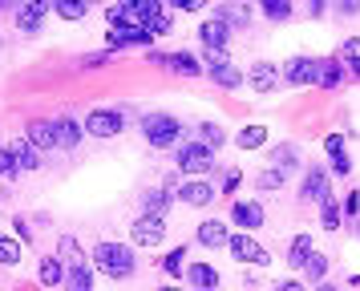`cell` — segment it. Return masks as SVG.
<instances>
[{
    "instance_id": "6da1fadb",
    "label": "cell",
    "mask_w": 360,
    "mask_h": 291,
    "mask_svg": "<svg viewBox=\"0 0 360 291\" xmlns=\"http://www.w3.org/2000/svg\"><path fill=\"white\" fill-rule=\"evenodd\" d=\"M94 267H98L105 279H130L134 275V251L126 242H98L94 247Z\"/></svg>"
},
{
    "instance_id": "7a4b0ae2",
    "label": "cell",
    "mask_w": 360,
    "mask_h": 291,
    "mask_svg": "<svg viewBox=\"0 0 360 291\" xmlns=\"http://www.w3.org/2000/svg\"><path fill=\"white\" fill-rule=\"evenodd\" d=\"M142 134H146V142L154 150H174L182 126H179V117H170V113H146L142 117Z\"/></svg>"
},
{
    "instance_id": "3957f363",
    "label": "cell",
    "mask_w": 360,
    "mask_h": 291,
    "mask_svg": "<svg viewBox=\"0 0 360 291\" xmlns=\"http://www.w3.org/2000/svg\"><path fill=\"white\" fill-rule=\"evenodd\" d=\"M227 247H231V255H235V263H251V267H267L271 263V255H267V247H263L255 235H231L227 239Z\"/></svg>"
},
{
    "instance_id": "277c9868",
    "label": "cell",
    "mask_w": 360,
    "mask_h": 291,
    "mask_svg": "<svg viewBox=\"0 0 360 291\" xmlns=\"http://www.w3.org/2000/svg\"><path fill=\"white\" fill-rule=\"evenodd\" d=\"M179 170L182 174H207L214 166V150H207L202 142H179Z\"/></svg>"
},
{
    "instance_id": "5b68a950",
    "label": "cell",
    "mask_w": 360,
    "mask_h": 291,
    "mask_svg": "<svg viewBox=\"0 0 360 291\" xmlns=\"http://www.w3.org/2000/svg\"><path fill=\"white\" fill-rule=\"evenodd\" d=\"M162 235H166V219H158V214H138L130 223V239L138 247H158Z\"/></svg>"
},
{
    "instance_id": "8992f818",
    "label": "cell",
    "mask_w": 360,
    "mask_h": 291,
    "mask_svg": "<svg viewBox=\"0 0 360 291\" xmlns=\"http://www.w3.org/2000/svg\"><path fill=\"white\" fill-rule=\"evenodd\" d=\"M263 202H255V198H239V202H231V223L239 226L243 235H251V231H259L263 226Z\"/></svg>"
},
{
    "instance_id": "52a82bcc",
    "label": "cell",
    "mask_w": 360,
    "mask_h": 291,
    "mask_svg": "<svg viewBox=\"0 0 360 291\" xmlns=\"http://www.w3.org/2000/svg\"><path fill=\"white\" fill-rule=\"evenodd\" d=\"M198 41H202V48H207V61H214L223 48H227V41H231V29L223 25V20H202L198 25Z\"/></svg>"
},
{
    "instance_id": "ba28073f",
    "label": "cell",
    "mask_w": 360,
    "mask_h": 291,
    "mask_svg": "<svg viewBox=\"0 0 360 291\" xmlns=\"http://www.w3.org/2000/svg\"><path fill=\"white\" fill-rule=\"evenodd\" d=\"M207 77L219 85V89H239L243 85V69L235 61H227V57H214V61H207V69H202Z\"/></svg>"
},
{
    "instance_id": "9c48e42d",
    "label": "cell",
    "mask_w": 360,
    "mask_h": 291,
    "mask_svg": "<svg viewBox=\"0 0 360 291\" xmlns=\"http://www.w3.org/2000/svg\"><path fill=\"white\" fill-rule=\"evenodd\" d=\"M344 81V65L336 57H316L311 61V85H320V89H336Z\"/></svg>"
},
{
    "instance_id": "30bf717a",
    "label": "cell",
    "mask_w": 360,
    "mask_h": 291,
    "mask_svg": "<svg viewBox=\"0 0 360 291\" xmlns=\"http://www.w3.org/2000/svg\"><path fill=\"white\" fill-rule=\"evenodd\" d=\"M85 134H94V138H114V134H122V113L117 110H94L85 117Z\"/></svg>"
},
{
    "instance_id": "8fae6325",
    "label": "cell",
    "mask_w": 360,
    "mask_h": 291,
    "mask_svg": "<svg viewBox=\"0 0 360 291\" xmlns=\"http://www.w3.org/2000/svg\"><path fill=\"white\" fill-rule=\"evenodd\" d=\"M247 85H251L255 93H271V89L279 85V65L255 61V65H251V73H247Z\"/></svg>"
},
{
    "instance_id": "7c38bea8",
    "label": "cell",
    "mask_w": 360,
    "mask_h": 291,
    "mask_svg": "<svg viewBox=\"0 0 360 291\" xmlns=\"http://www.w3.org/2000/svg\"><path fill=\"white\" fill-rule=\"evenodd\" d=\"M300 190H304V198H308V202H324V198H332L328 174L320 170V166H308V174H304V182H300Z\"/></svg>"
},
{
    "instance_id": "4fadbf2b",
    "label": "cell",
    "mask_w": 360,
    "mask_h": 291,
    "mask_svg": "<svg viewBox=\"0 0 360 291\" xmlns=\"http://www.w3.org/2000/svg\"><path fill=\"white\" fill-rule=\"evenodd\" d=\"M154 37H150L146 29H110L105 32V48L110 53H117V48H130V45H150Z\"/></svg>"
},
{
    "instance_id": "5bb4252c",
    "label": "cell",
    "mask_w": 360,
    "mask_h": 291,
    "mask_svg": "<svg viewBox=\"0 0 360 291\" xmlns=\"http://www.w3.org/2000/svg\"><path fill=\"white\" fill-rule=\"evenodd\" d=\"M25 142L33 146L37 154H45V150H57V134H53V122H29V129H25Z\"/></svg>"
},
{
    "instance_id": "9a60e30c",
    "label": "cell",
    "mask_w": 360,
    "mask_h": 291,
    "mask_svg": "<svg viewBox=\"0 0 360 291\" xmlns=\"http://www.w3.org/2000/svg\"><path fill=\"white\" fill-rule=\"evenodd\" d=\"M211 198H214V186H211V182H202V178L182 182V186H179V202H186V207H207Z\"/></svg>"
},
{
    "instance_id": "2e32d148",
    "label": "cell",
    "mask_w": 360,
    "mask_h": 291,
    "mask_svg": "<svg viewBox=\"0 0 360 291\" xmlns=\"http://www.w3.org/2000/svg\"><path fill=\"white\" fill-rule=\"evenodd\" d=\"M186 283L195 291H219V271H214L211 263H191L186 267Z\"/></svg>"
},
{
    "instance_id": "e0dca14e",
    "label": "cell",
    "mask_w": 360,
    "mask_h": 291,
    "mask_svg": "<svg viewBox=\"0 0 360 291\" xmlns=\"http://www.w3.org/2000/svg\"><path fill=\"white\" fill-rule=\"evenodd\" d=\"M45 13H49V0H33V4L17 8V29L20 32H37L41 20H45Z\"/></svg>"
},
{
    "instance_id": "ac0fdd59",
    "label": "cell",
    "mask_w": 360,
    "mask_h": 291,
    "mask_svg": "<svg viewBox=\"0 0 360 291\" xmlns=\"http://www.w3.org/2000/svg\"><path fill=\"white\" fill-rule=\"evenodd\" d=\"M279 81H288V85H311V57H292L279 69Z\"/></svg>"
},
{
    "instance_id": "d6986e66",
    "label": "cell",
    "mask_w": 360,
    "mask_h": 291,
    "mask_svg": "<svg viewBox=\"0 0 360 291\" xmlns=\"http://www.w3.org/2000/svg\"><path fill=\"white\" fill-rule=\"evenodd\" d=\"M53 134H57V150H73V146H82L85 129L77 126L73 117H57V122H53Z\"/></svg>"
},
{
    "instance_id": "ffe728a7",
    "label": "cell",
    "mask_w": 360,
    "mask_h": 291,
    "mask_svg": "<svg viewBox=\"0 0 360 291\" xmlns=\"http://www.w3.org/2000/svg\"><path fill=\"white\" fill-rule=\"evenodd\" d=\"M227 239H231V231H227V223H219V219H207V223H198V242L202 247H227Z\"/></svg>"
},
{
    "instance_id": "44dd1931",
    "label": "cell",
    "mask_w": 360,
    "mask_h": 291,
    "mask_svg": "<svg viewBox=\"0 0 360 291\" xmlns=\"http://www.w3.org/2000/svg\"><path fill=\"white\" fill-rule=\"evenodd\" d=\"M65 291H94V267L89 263H77V267H65V279H61Z\"/></svg>"
},
{
    "instance_id": "7402d4cb",
    "label": "cell",
    "mask_w": 360,
    "mask_h": 291,
    "mask_svg": "<svg viewBox=\"0 0 360 291\" xmlns=\"http://www.w3.org/2000/svg\"><path fill=\"white\" fill-rule=\"evenodd\" d=\"M8 154L17 158V166H20V170H41V166H45V162H41V154H37L33 146L25 142V138H13V146H8Z\"/></svg>"
},
{
    "instance_id": "603a6c76",
    "label": "cell",
    "mask_w": 360,
    "mask_h": 291,
    "mask_svg": "<svg viewBox=\"0 0 360 291\" xmlns=\"http://www.w3.org/2000/svg\"><path fill=\"white\" fill-rule=\"evenodd\" d=\"M214 20H223L227 29H247V20H251V8L247 4H223V8H214Z\"/></svg>"
},
{
    "instance_id": "cb8c5ba5",
    "label": "cell",
    "mask_w": 360,
    "mask_h": 291,
    "mask_svg": "<svg viewBox=\"0 0 360 291\" xmlns=\"http://www.w3.org/2000/svg\"><path fill=\"white\" fill-rule=\"evenodd\" d=\"M295 166H300V150H295L292 142H279L276 150H271V170L288 174V170H295Z\"/></svg>"
},
{
    "instance_id": "d4e9b609",
    "label": "cell",
    "mask_w": 360,
    "mask_h": 291,
    "mask_svg": "<svg viewBox=\"0 0 360 291\" xmlns=\"http://www.w3.org/2000/svg\"><path fill=\"white\" fill-rule=\"evenodd\" d=\"M170 207H174L170 190H146L142 194V214H158V219H166V210Z\"/></svg>"
},
{
    "instance_id": "484cf974",
    "label": "cell",
    "mask_w": 360,
    "mask_h": 291,
    "mask_svg": "<svg viewBox=\"0 0 360 291\" xmlns=\"http://www.w3.org/2000/svg\"><path fill=\"white\" fill-rule=\"evenodd\" d=\"M37 279L45 283V287H57L61 279H65V263L57 255H49V259H41V267H37Z\"/></svg>"
},
{
    "instance_id": "4316f807",
    "label": "cell",
    "mask_w": 360,
    "mask_h": 291,
    "mask_svg": "<svg viewBox=\"0 0 360 291\" xmlns=\"http://www.w3.org/2000/svg\"><path fill=\"white\" fill-rule=\"evenodd\" d=\"M170 69L174 73H182V77H202V65H198L195 53H186V48H179L174 57H170Z\"/></svg>"
},
{
    "instance_id": "83f0119b",
    "label": "cell",
    "mask_w": 360,
    "mask_h": 291,
    "mask_svg": "<svg viewBox=\"0 0 360 291\" xmlns=\"http://www.w3.org/2000/svg\"><path fill=\"white\" fill-rule=\"evenodd\" d=\"M311 251H316V247H311V239L308 235H295L292 239V247H288V263H292L295 271H304V263H308V255Z\"/></svg>"
},
{
    "instance_id": "f1b7e54d",
    "label": "cell",
    "mask_w": 360,
    "mask_h": 291,
    "mask_svg": "<svg viewBox=\"0 0 360 291\" xmlns=\"http://www.w3.org/2000/svg\"><path fill=\"white\" fill-rule=\"evenodd\" d=\"M263 142H267V126H247V129L235 134V146H239V150H259Z\"/></svg>"
},
{
    "instance_id": "f546056e",
    "label": "cell",
    "mask_w": 360,
    "mask_h": 291,
    "mask_svg": "<svg viewBox=\"0 0 360 291\" xmlns=\"http://www.w3.org/2000/svg\"><path fill=\"white\" fill-rule=\"evenodd\" d=\"M53 13L61 16V20H85L89 8H85V0H57V4H53Z\"/></svg>"
},
{
    "instance_id": "4dcf8cb0",
    "label": "cell",
    "mask_w": 360,
    "mask_h": 291,
    "mask_svg": "<svg viewBox=\"0 0 360 291\" xmlns=\"http://www.w3.org/2000/svg\"><path fill=\"white\" fill-rule=\"evenodd\" d=\"M320 223H324L328 231H340V202H336V194L320 202Z\"/></svg>"
},
{
    "instance_id": "1f68e13d",
    "label": "cell",
    "mask_w": 360,
    "mask_h": 291,
    "mask_svg": "<svg viewBox=\"0 0 360 291\" xmlns=\"http://www.w3.org/2000/svg\"><path fill=\"white\" fill-rule=\"evenodd\" d=\"M198 142L207 146V150H219V146L227 142V134L214 126V122H202V126H198Z\"/></svg>"
},
{
    "instance_id": "d6a6232c",
    "label": "cell",
    "mask_w": 360,
    "mask_h": 291,
    "mask_svg": "<svg viewBox=\"0 0 360 291\" xmlns=\"http://www.w3.org/2000/svg\"><path fill=\"white\" fill-rule=\"evenodd\" d=\"M336 61H340V65H352V69L360 73V37H348V41H344Z\"/></svg>"
},
{
    "instance_id": "836d02e7",
    "label": "cell",
    "mask_w": 360,
    "mask_h": 291,
    "mask_svg": "<svg viewBox=\"0 0 360 291\" xmlns=\"http://www.w3.org/2000/svg\"><path fill=\"white\" fill-rule=\"evenodd\" d=\"M283 178H288V174H279V170H271V166H267V170L255 178V190L271 194V190H279V186H283Z\"/></svg>"
},
{
    "instance_id": "e575fe53",
    "label": "cell",
    "mask_w": 360,
    "mask_h": 291,
    "mask_svg": "<svg viewBox=\"0 0 360 291\" xmlns=\"http://www.w3.org/2000/svg\"><path fill=\"white\" fill-rule=\"evenodd\" d=\"M304 271H308V279H311V283H320V279L328 275V259L320 255V251H311V255H308V263H304Z\"/></svg>"
},
{
    "instance_id": "d590c367",
    "label": "cell",
    "mask_w": 360,
    "mask_h": 291,
    "mask_svg": "<svg viewBox=\"0 0 360 291\" xmlns=\"http://www.w3.org/2000/svg\"><path fill=\"white\" fill-rule=\"evenodd\" d=\"M0 263H20V242L13 239V235H0Z\"/></svg>"
},
{
    "instance_id": "8d00e7d4",
    "label": "cell",
    "mask_w": 360,
    "mask_h": 291,
    "mask_svg": "<svg viewBox=\"0 0 360 291\" xmlns=\"http://www.w3.org/2000/svg\"><path fill=\"white\" fill-rule=\"evenodd\" d=\"M263 16L267 20H288L292 16V4L288 0H263Z\"/></svg>"
},
{
    "instance_id": "74e56055",
    "label": "cell",
    "mask_w": 360,
    "mask_h": 291,
    "mask_svg": "<svg viewBox=\"0 0 360 291\" xmlns=\"http://www.w3.org/2000/svg\"><path fill=\"white\" fill-rule=\"evenodd\" d=\"M182 259H186V247H174L162 255V271L166 275H182Z\"/></svg>"
},
{
    "instance_id": "f35d334b",
    "label": "cell",
    "mask_w": 360,
    "mask_h": 291,
    "mask_svg": "<svg viewBox=\"0 0 360 291\" xmlns=\"http://www.w3.org/2000/svg\"><path fill=\"white\" fill-rule=\"evenodd\" d=\"M110 57H114L110 48H101V53H85V57H82V65H85V69H98V65H105Z\"/></svg>"
},
{
    "instance_id": "ab89813d",
    "label": "cell",
    "mask_w": 360,
    "mask_h": 291,
    "mask_svg": "<svg viewBox=\"0 0 360 291\" xmlns=\"http://www.w3.org/2000/svg\"><path fill=\"white\" fill-rule=\"evenodd\" d=\"M324 150L332 154V158H340V154H348V150H344V138H340V134H328V138H324Z\"/></svg>"
},
{
    "instance_id": "60d3db41",
    "label": "cell",
    "mask_w": 360,
    "mask_h": 291,
    "mask_svg": "<svg viewBox=\"0 0 360 291\" xmlns=\"http://www.w3.org/2000/svg\"><path fill=\"white\" fill-rule=\"evenodd\" d=\"M170 29H174V20H170V13H162L154 25H150V37H166Z\"/></svg>"
},
{
    "instance_id": "b9f144b4",
    "label": "cell",
    "mask_w": 360,
    "mask_h": 291,
    "mask_svg": "<svg viewBox=\"0 0 360 291\" xmlns=\"http://www.w3.org/2000/svg\"><path fill=\"white\" fill-rule=\"evenodd\" d=\"M61 251H65V255L73 259V267H77V263H85V255H82V251H77V239H69V235H65V239H61Z\"/></svg>"
},
{
    "instance_id": "7bdbcfd3",
    "label": "cell",
    "mask_w": 360,
    "mask_h": 291,
    "mask_svg": "<svg viewBox=\"0 0 360 291\" xmlns=\"http://www.w3.org/2000/svg\"><path fill=\"white\" fill-rule=\"evenodd\" d=\"M352 170V162H348V154H340V158H332V174H348Z\"/></svg>"
},
{
    "instance_id": "ee69618b",
    "label": "cell",
    "mask_w": 360,
    "mask_h": 291,
    "mask_svg": "<svg viewBox=\"0 0 360 291\" xmlns=\"http://www.w3.org/2000/svg\"><path fill=\"white\" fill-rule=\"evenodd\" d=\"M276 291H308L300 279H283V283H276Z\"/></svg>"
},
{
    "instance_id": "f6af8a7d",
    "label": "cell",
    "mask_w": 360,
    "mask_h": 291,
    "mask_svg": "<svg viewBox=\"0 0 360 291\" xmlns=\"http://www.w3.org/2000/svg\"><path fill=\"white\" fill-rule=\"evenodd\" d=\"M174 4H179L182 13H198L202 8V0H174Z\"/></svg>"
},
{
    "instance_id": "bcb514c9",
    "label": "cell",
    "mask_w": 360,
    "mask_h": 291,
    "mask_svg": "<svg viewBox=\"0 0 360 291\" xmlns=\"http://www.w3.org/2000/svg\"><path fill=\"white\" fill-rule=\"evenodd\" d=\"M344 210H348V214H356V210H360V194H348V202H344Z\"/></svg>"
},
{
    "instance_id": "7dc6e473",
    "label": "cell",
    "mask_w": 360,
    "mask_h": 291,
    "mask_svg": "<svg viewBox=\"0 0 360 291\" xmlns=\"http://www.w3.org/2000/svg\"><path fill=\"white\" fill-rule=\"evenodd\" d=\"M316 291H340V287H332V283H320V287H316Z\"/></svg>"
},
{
    "instance_id": "c3c4849f",
    "label": "cell",
    "mask_w": 360,
    "mask_h": 291,
    "mask_svg": "<svg viewBox=\"0 0 360 291\" xmlns=\"http://www.w3.org/2000/svg\"><path fill=\"white\" fill-rule=\"evenodd\" d=\"M158 291H179V287H170V283H166V287H158Z\"/></svg>"
},
{
    "instance_id": "681fc988",
    "label": "cell",
    "mask_w": 360,
    "mask_h": 291,
    "mask_svg": "<svg viewBox=\"0 0 360 291\" xmlns=\"http://www.w3.org/2000/svg\"><path fill=\"white\" fill-rule=\"evenodd\" d=\"M356 231H360V223H356Z\"/></svg>"
}]
</instances>
